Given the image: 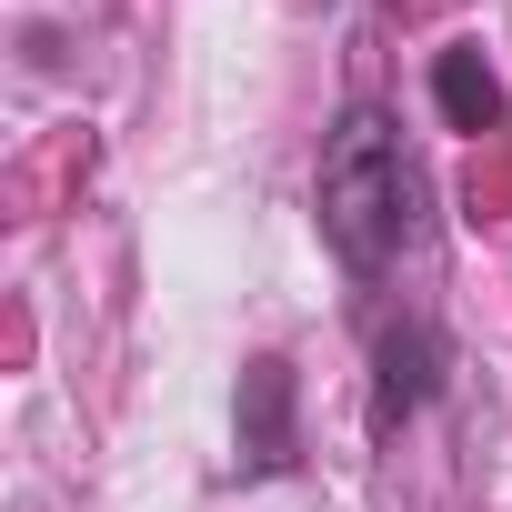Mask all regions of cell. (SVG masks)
Masks as SVG:
<instances>
[{
    "label": "cell",
    "mask_w": 512,
    "mask_h": 512,
    "mask_svg": "<svg viewBox=\"0 0 512 512\" xmlns=\"http://www.w3.org/2000/svg\"><path fill=\"white\" fill-rule=\"evenodd\" d=\"M412 201H422V181L402 161V131L382 111H342V131L322 141V241L342 251V272L402 262Z\"/></svg>",
    "instance_id": "6da1fadb"
},
{
    "label": "cell",
    "mask_w": 512,
    "mask_h": 512,
    "mask_svg": "<svg viewBox=\"0 0 512 512\" xmlns=\"http://www.w3.org/2000/svg\"><path fill=\"white\" fill-rule=\"evenodd\" d=\"M372 372H382V382H372V412H382V432H392V422H412V412L432 402V382H442V342H432L422 322H392V332L372 342Z\"/></svg>",
    "instance_id": "7a4b0ae2"
},
{
    "label": "cell",
    "mask_w": 512,
    "mask_h": 512,
    "mask_svg": "<svg viewBox=\"0 0 512 512\" xmlns=\"http://www.w3.org/2000/svg\"><path fill=\"white\" fill-rule=\"evenodd\" d=\"M241 442H251V472L292 462V362H251L241 372Z\"/></svg>",
    "instance_id": "3957f363"
},
{
    "label": "cell",
    "mask_w": 512,
    "mask_h": 512,
    "mask_svg": "<svg viewBox=\"0 0 512 512\" xmlns=\"http://www.w3.org/2000/svg\"><path fill=\"white\" fill-rule=\"evenodd\" d=\"M432 101H442L452 131H492V121H502V81H492L482 41H452V51L432 61Z\"/></svg>",
    "instance_id": "277c9868"
}]
</instances>
